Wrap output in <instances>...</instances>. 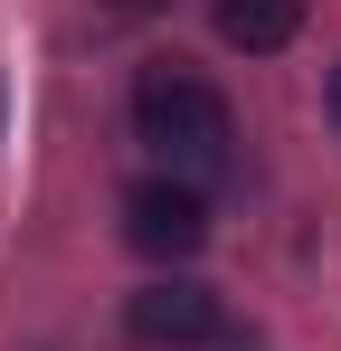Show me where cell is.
Listing matches in <instances>:
<instances>
[{
	"label": "cell",
	"mask_w": 341,
	"mask_h": 351,
	"mask_svg": "<svg viewBox=\"0 0 341 351\" xmlns=\"http://www.w3.org/2000/svg\"><path fill=\"white\" fill-rule=\"evenodd\" d=\"M133 133L162 152L170 171H218L227 152H237L227 95L209 76H190V66H142V86H133Z\"/></svg>",
	"instance_id": "6da1fadb"
},
{
	"label": "cell",
	"mask_w": 341,
	"mask_h": 351,
	"mask_svg": "<svg viewBox=\"0 0 341 351\" xmlns=\"http://www.w3.org/2000/svg\"><path fill=\"white\" fill-rule=\"evenodd\" d=\"M123 323H133V342L152 351H190V342H218V294L199 285V276H152V285L123 304Z\"/></svg>",
	"instance_id": "3957f363"
},
{
	"label": "cell",
	"mask_w": 341,
	"mask_h": 351,
	"mask_svg": "<svg viewBox=\"0 0 341 351\" xmlns=\"http://www.w3.org/2000/svg\"><path fill=\"white\" fill-rule=\"evenodd\" d=\"M209 19H218V38H227V48L275 58V48H294V29H303V0H218Z\"/></svg>",
	"instance_id": "277c9868"
},
{
	"label": "cell",
	"mask_w": 341,
	"mask_h": 351,
	"mask_svg": "<svg viewBox=\"0 0 341 351\" xmlns=\"http://www.w3.org/2000/svg\"><path fill=\"white\" fill-rule=\"evenodd\" d=\"M332 123H341V66H332Z\"/></svg>",
	"instance_id": "8992f818"
},
{
	"label": "cell",
	"mask_w": 341,
	"mask_h": 351,
	"mask_svg": "<svg viewBox=\"0 0 341 351\" xmlns=\"http://www.w3.org/2000/svg\"><path fill=\"white\" fill-rule=\"evenodd\" d=\"M123 237H133L142 256L180 266V256H199V247H209V199H199L190 180H142V190L123 199Z\"/></svg>",
	"instance_id": "7a4b0ae2"
},
{
	"label": "cell",
	"mask_w": 341,
	"mask_h": 351,
	"mask_svg": "<svg viewBox=\"0 0 341 351\" xmlns=\"http://www.w3.org/2000/svg\"><path fill=\"white\" fill-rule=\"evenodd\" d=\"M105 10H123V19H142V10H162V0H105Z\"/></svg>",
	"instance_id": "5b68a950"
}]
</instances>
